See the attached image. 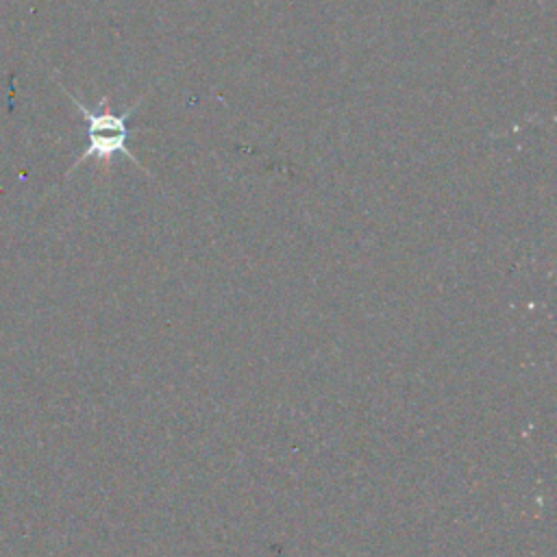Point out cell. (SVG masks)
Returning a JSON list of instances; mask_svg holds the SVG:
<instances>
[{
  "instance_id": "1",
  "label": "cell",
  "mask_w": 557,
  "mask_h": 557,
  "mask_svg": "<svg viewBox=\"0 0 557 557\" xmlns=\"http://www.w3.org/2000/svg\"><path fill=\"white\" fill-rule=\"evenodd\" d=\"M61 89L67 94V98L76 104V109L83 113L85 122H87V148L83 150V154L74 161V165L67 170L65 178H70V174L81 165L85 163L87 159H98V161H104L109 163L111 157L115 152H122L124 157H128L139 170H144V165L137 161V157L126 148V141H128V128H126V122L128 117L133 115V111L139 107V102L131 104L124 113H113L109 109V96L100 98L98 107L96 109H89L85 107L74 94H70L63 85ZM146 172V170H144Z\"/></svg>"
}]
</instances>
